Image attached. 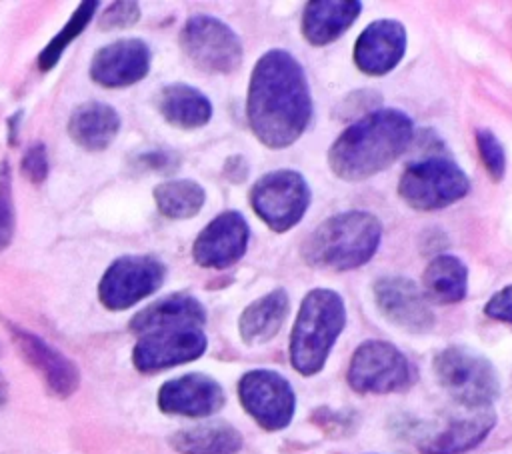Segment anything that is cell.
<instances>
[{
  "label": "cell",
  "instance_id": "3",
  "mask_svg": "<svg viewBox=\"0 0 512 454\" xmlns=\"http://www.w3.org/2000/svg\"><path fill=\"white\" fill-rule=\"evenodd\" d=\"M382 242V222L366 210L338 212L320 222L302 242L300 256L310 268L354 270L372 260Z\"/></svg>",
  "mask_w": 512,
  "mask_h": 454
},
{
  "label": "cell",
  "instance_id": "11",
  "mask_svg": "<svg viewBox=\"0 0 512 454\" xmlns=\"http://www.w3.org/2000/svg\"><path fill=\"white\" fill-rule=\"evenodd\" d=\"M166 276L162 260L148 254L116 258L100 278L98 298L108 310H126L154 294Z\"/></svg>",
  "mask_w": 512,
  "mask_h": 454
},
{
  "label": "cell",
  "instance_id": "23",
  "mask_svg": "<svg viewBox=\"0 0 512 454\" xmlns=\"http://www.w3.org/2000/svg\"><path fill=\"white\" fill-rule=\"evenodd\" d=\"M290 312V296L284 288H274L268 294L250 302L240 318L238 332L244 344L258 346L270 342L286 322Z\"/></svg>",
  "mask_w": 512,
  "mask_h": 454
},
{
  "label": "cell",
  "instance_id": "20",
  "mask_svg": "<svg viewBox=\"0 0 512 454\" xmlns=\"http://www.w3.org/2000/svg\"><path fill=\"white\" fill-rule=\"evenodd\" d=\"M362 2L356 0H316L302 12L300 30L308 44L326 46L336 42L360 16Z\"/></svg>",
  "mask_w": 512,
  "mask_h": 454
},
{
  "label": "cell",
  "instance_id": "17",
  "mask_svg": "<svg viewBox=\"0 0 512 454\" xmlns=\"http://www.w3.org/2000/svg\"><path fill=\"white\" fill-rule=\"evenodd\" d=\"M406 44L408 36L404 24L392 18H380L358 34L352 58L362 74L384 76L402 62Z\"/></svg>",
  "mask_w": 512,
  "mask_h": 454
},
{
  "label": "cell",
  "instance_id": "26",
  "mask_svg": "<svg viewBox=\"0 0 512 454\" xmlns=\"http://www.w3.org/2000/svg\"><path fill=\"white\" fill-rule=\"evenodd\" d=\"M422 292L428 302L456 304L468 294V266L454 254H438L422 272Z\"/></svg>",
  "mask_w": 512,
  "mask_h": 454
},
{
  "label": "cell",
  "instance_id": "31",
  "mask_svg": "<svg viewBox=\"0 0 512 454\" xmlns=\"http://www.w3.org/2000/svg\"><path fill=\"white\" fill-rule=\"evenodd\" d=\"M140 4L132 0H118L112 2L98 20V26L102 30H114V28H128L140 20Z\"/></svg>",
  "mask_w": 512,
  "mask_h": 454
},
{
  "label": "cell",
  "instance_id": "35",
  "mask_svg": "<svg viewBox=\"0 0 512 454\" xmlns=\"http://www.w3.org/2000/svg\"><path fill=\"white\" fill-rule=\"evenodd\" d=\"M248 170H250V166H248L246 158H244L242 154H234V156H230V158L224 162L222 174H224L230 182L242 184V182L248 178Z\"/></svg>",
  "mask_w": 512,
  "mask_h": 454
},
{
  "label": "cell",
  "instance_id": "7",
  "mask_svg": "<svg viewBox=\"0 0 512 454\" xmlns=\"http://www.w3.org/2000/svg\"><path fill=\"white\" fill-rule=\"evenodd\" d=\"M418 374L410 358L386 340H364L350 356L348 386L360 394H392L412 388Z\"/></svg>",
  "mask_w": 512,
  "mask_h": 454
},
{
  "label": "cell",
  "instance_id": "30",
  "mask_svg": "<svg viewBox=\"0 0 512 454\" xmlns=\"http://www.w3.org/2000/svg\"><path fill=\"white\" fill-rule=\"evenodd\" d=\"M16 228V210L12 196V170L4 160L0 162V250H4L12 238Z\"/></svg>",
  "mask_w": 512,
  "mask_h": 454
},
{
  "label": "cell",
  "instance_id": "13",
  "mask_svg": "<svg viewBox=\"0 0 512 454\" xmlns=\"http://www.w3.org/2000/svg\"><path fill=\"white\" fill-rule=\"evenodd\" d=\"M372 296L380 316L392 326L424 334L434 328V312L422 288L406 276H380L372 284Z\"/></svg>",
  "mask_w": 512,
  "mask_h": 454
},
{
  "label": "cell",
  "instance_id": "18",
  "mask_svg": "<svg viewBox=\"0 0 512 454\" xmlns=\"http://www.w3.org/2000/svg\"><path fill=\"white\" fill-rule=\"evenodd\" d=\"M8 332L20 350L22 358L40 374L44 380L46 388L58 396V398H68L70 394L76 392L80 384V372L76 364L66 358L62 352H58L54 346L44 342L40 336L8 324Z\"/></svg>",
  "mask_w": 512,
  "mask_h": 454
},
{
  "label": "cell",
  "instance_id": "33",
  "mask_svg": "<svg viewBox=\"0 0 512 454\" xmlns=\"http://www.w3.org/2000/svg\"><path fill=\"white\" fill-rule=\"evenodd\" d=\"M484 314L492 320L512 324V284L494 292L484 304Z\"/></svg>",
  "mask_w": 512,
  "mask_h": 454
},
{
  "label": "cell",
  "instance_id": "12",
  "mask_svg": "<svg viewBox=\"0 0 512 454\" xmlns=\"http://www.w3.org/2000/svg\"><path fill=\"white\" fill-rule=\"evenodd\" d=\"M206 346L208 338L200 326L158 328L138 336L132 362L136 370L152 374L200 358Z\"/></svg>",
  "mask_w": 512,
  "mask_h": 454
},
{
  "label": "cell",
  "instance_id": "34",
  "mask_svg": "<svg viewBox=\"0 0 512 454\" xmlns=\"http://www.w3.org/2000/svg\"><path fill=\"white\" fill-rule=\"evenodd\" d=\"M138 164L142 168H148L152 172H170L178 166V156L172 152L164 150H154V152H144L138 156Z\"/></svg>",
  "mask_w": 512,
  "mask_h": 454
},
{
  "label": "cell",
  "instance_id": "28",
  "mask_svg": "<svg viewBox=\"0 0 512 454\" xmlns=\"http://www.w3.org/2000/svg\"><path fill=\"white\" fill-rule=\"evenodd\" d=\"M96 8H98V2L96 0H88V2H82L74 14L70 16V20L58 30V34L42 48L40 56H38V68L42 72H48L52 70L60 56L64 54V50L70 46V42L84 32V28L90 24V20L94 18L96 14Z\"/></svg>",
  "mask_w": 512,
  "mask_h": 454
},
{
  "label": "cell",
  "instance_id": "37",
  "mask_svg": "<svg viewBox=\"0 0 512 454\" xmlns=\"http://www.w3.org/2000/svg\"><path fill=\"white\" fill-rule=\"evenodd\" d=\"M6 398H8V384H6V378H4L2 372H0V408L4 406Z\"/></svg>",
  "mask_w": 512,
  "mask_h": 454
},
{
  "label": "cell",
  "instance_id": "25",
  "mask_svg": "<svg viewBox=\"0 0 512 454\" xmlns=\"http://www.w3.org/2000/svg\"><path fill=\"white\" fill-rule=\"evenodd\" d=\"M242 444L240 430L224 420L194 424L170 436V446L180 454H236Z\"/></svg>",
  "mask_w": 512,
  "mask_h": 454
},
{
  "label": "cell",
  "instance_id": "21",
  "mask_svg": "<svg viewBox=\"0 0 512 454\" xmlns=\"http://www.w3.org/2000/svg\"><path fill=\"white\" fill-rule=\"evenodd\" d=\"M206 322V310L202 302L190 294H170L164 296L146 308H142L138 314L132 316L128 328L136 336H142L146 332L158 330V328H172V326H204Z\"/></svg>",
  "mask_w": 512,
  "mask_h": 454
},
{
  "label": "cell",
  "instance_id": "22",
  "mask_svg": "<svg viewBox=\"0 0 512 454\" xmlns=\"http://www.w3.org/2000/svg\"><path fill=\"white\" fill-rule=\"evenodd\" d=\"M120 130V114L106 102L90 100L74 108L68 120V136L88 152L106 150Z\"/></svg>",
  "mask_w": 512,
  "mask_h": 454
},
{
  "label": "cell",
  "instance_id": "14",
  "mask_svg": "<svg viewBox=\"0 0 512 454\" xmlns=\"http://www.w3.org/2000/svg\"><path fill=\"white\" fill-rule=\"evenodd\" d=\"M250 240V226L238 210L220 212L196 236L192 258L202 268L224 270L236 264Z\"/></svg>",
  "mask_w": 512,
  "mask_h": 454
},
{
  "label": "cell",
  "instance_id": "24",
  "mask_svg": "<svg viewBox=\"0 0 512 454\" xmlns=\"http://www.w3.org/2000/svg\"><path fill=\"white\" fill-rule=\"evenodd\" d=\"M158 112L174 128L196 130L210 122L212 102L196 86L174 82L160 90L158 94Z\"/></svg>",
  "mask_w": 512,
  "mask_h": 454
},
{
  "label": "cell",
  "instance_id": "16",
  "mask_svg": "<svg viewBox=\"0 0 512 454\" xmlns=\"http://www.w3.org/2000/svg\"><path fill=\"white\" fill-rule=\"evenodd\" d=\"M156 402L164 414L208 418L224 406L226 394L220 382H216L212 376L190 372L166 380L158 390Z\"/></svg>",
  "mask_w": 512,
  "mask_h": 454
},
{
  "label": "cell",
  "instance_id": "29",
  "mask_svg": "<svg viewBox=\"0 0 512 454\" xmlns=\"http://www.w3.org/2000/svg\"><path fill=\"white\" fill-rule=\"evenodd\" d=\"M476 148L486 168V174L492 178V182H500L506 174V150L498 140V136L488 128H478Z\"/></svg>",
  "mask_w": 512,
  "mask_h": 454
},
{
  "label": "cell",
  "instance_id": "9",
  "mask_svg": "<svg viewBox=\"0 0 512 454\" xmlns=\"http://www.w3.org/2000/svg\"><path fill=\"white\" fill-rule=\"evenodd\" d=\"M178 44L184 56L206 74H230L244 58L240 36L210 14L190 16L178 34Z\"/></svg>",
  "mask_w": 512,
  "mask_h": 454
},
{
  "label": "cell",
  "instance_id": "27",
  "mask_svg": "<svg viewBox=\"0 0 512 454\" xmlns=\"http://www.w3.org/2000/svg\"><path fill=\"white\" fill-rule=\"evenodd\" d=\"M152 196L158 212L170 220L192 218L202 210L206 202V190L202 184L190 178L162 182L154 188Z\"/></svg>",
  "mask_w": 512,
  "mask_h": 454
},
{
  "label": "cell",
  "instance_id": "4",
  "mask_svg": "<svg viewBox=\"0 0 512 454\" xmlns=\"http://www.w3.org/2000/svg\"><path fill=\"white\" fill-rule=\"evenodd\" d=\"M346 326L344 298L332 288H312L300 302L290 332V364L302 376L318 374Z\"/></svg>",
  "mask_w": 512,
  "mask_h": 454
},
{
  "label": "cell",
  "instance_id": "1",
  "mask_svg": "<svg viewBox=\"0 0 512 454\" xmlns=\"http://www.w3.org/2000/svg\"><path fill=\"white\" fill-rule=\"evenodd\" d=\"M246 118L260 144L292 146L312 120V94L298 58L282 48L264 52L250 74Z\"/></svg>",
  "mask_w": 512,
  "mask_h": 454
},
{
  "label": "cell",
  "instance_id": "5",
  "mask_svg": "<svg viewBox=\"0 0 512 454\" xmlns=\"http://www.w3.org/2000/svg\"><path fill=\"white\" fill-rule=\"evenodd\" d=\"M432 368L444 392L464 408H490L500 394L494 364L468 346H446L434 356Z\"/></svg>",
  "mask_w": 512,
  "mask_h": 454
},
{
  "label": "cell",
  "instance_id": "15",
  "mask_svg": "<svg viewBox=\"0 0 512 454\" xmlns=\"http://www.w3.org/2000/svg\"><path fill=\"white\" fill-rule=\"evenodd\" d=\"M152 62L142 38H120L98 48L90 62V78L104 88H126L146 78Z\"/></svg>",
  "mask_w": 512,
  "mask_h": 454
},
{
  "label": "cell",
  "instance_id": "19",
  "mask_svg": "<svg viewBox=\"0 0 512 454\" xmlns=\"http://www.w3.org/2000/svg\"><path fill=\"white\" fill-rule=\"evenodd\" d=\"M496 414L492 408L474 410L468 416L448 420L440 430L422 438L418 448L422 454H464L476 448L494 428Z\"/></svg>",
  "mask_w": 512,
  "mask_h": 454
},
{
  "label": "cell",
  "instance_id": "6",
  "mask_svg": "<svg viewBox=\"0 0 512 454\" xmlns=\"http://www.w3.org/2000/svg\"><path fill=\"white\" fill-rule=\"evenodd\" d=\"M470 190L468 174L438 152L408 164L398 180V196L414 210L434 212L462 200Z\"/></svg>",
  "mask_w": 512,
  "mask_h": 454
},
{
  "label": "cell",
  "instance_id": "2",
  "mask_svg": "<svg viewBox=\"0 0 512 454\" xmlns=\"http://www.w3.org/2000/svg\"><path fill=\"white\" fill-rule=\"evenodd\" d=\"M414 138L412 118L398 108H378L344 128L328 150V166L346 182L366 180L394 164Z\"/></svg>",
  "mask_w": 512,
  "mask_h": 454
},
{
  "label": "cell",
  "instance_id": "32",
  "mask_svg": "<svg viewBox=\"0 0 512 454\" xmlns=\"http://www.w3.org/2000/svg\"><path fill=\"white\" fill-rule=\"evenodd\" d=\"M48 170H50V164H48L46 146L42 142L32 144L20 162L22 176L32 184H42L48 178Z\"/></svg>",
  "mask_w": 512,
  "mask_h": 454
},
{
  "label": "cell",
  "instance_id": "8",
  "mask_svg": "<svg viewBox=\"0 0 512 454\" xmlns=\"http://www.w3.org/2000/svg\"><path fill=\"white\" fill-rule=\"evenodd\" d=\"M254 214L274 232L294 228L306 214L312 192L306 178L292 168H278L262 174L250 188Z\"/></svg>",
  "mask_w": 512,
  "mask_h": 454
},
{
  "label": "cell",
  "instance_id": "10",
  "mask_svg": "<svg viewBox=\"0 0 512 454\" xmlns=\"http://www.w3.org/2000/svg\"><path fill=\"white\" fill-rule=\"evenodd\" d=\"M238 400L252 420L268 430H284L296 412V392L286 376L268 368H254L238 380Z\"/></svg>",
  "mask_w": 512,
  "mask_h": 454
},
{
  "label": "cell",
  "instance_id": "36",
  "mask_svg": "<svg viewBox=\"0 0 512 454\" xmlns=\"http://www.w3.org/2000/svg\"><path fill=\"white\" fill-rule=\"evenodd\" d=\"M18 120H20V112L18 114H14L10 120H8V126H10V144H14L16 142V136H14V130L18 128Z\"/></svg>",
  "mask_w": 512,
  "mask_h": 454
}]
</instances>
